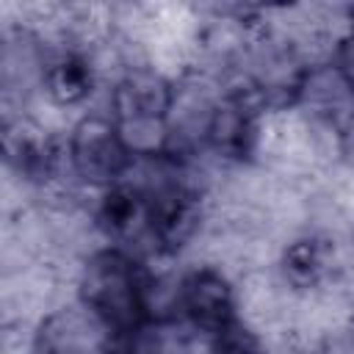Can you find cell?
<instances>
[{
  "mask_svg": "<svg viewBox=\"0 0 354 354\" xmlns=\"http://www.w3.org/2000/svg\"><path fill=\"white\" fill-rule=\"evenodd\" d=\"M80 299L88 313L113 335H127L149 318L147 271L124 252H97L80 277Z\"/></svg>",
  "mask_w": 354,
  "mask_h": 354,
  "instance_id": "6da1fadb",
  "label": "cell"
},
{
  "mask_svg": "<svg viewBox=\"0 0 354 354\" xmlns=\"http://www.w3.org/2000/svg\"><path fill=\"white\" fill-rule=\"evenodd\" d=\"M116 127L133 149H155L163 138V124L171 108V88L163 77L136 72L116 86L113 94Z\"/></svg>",
  "mask_w": 354,
  "mask_h": 354,
  "instance_id": "7a4b0ae2",
  "label": "cell"
},
{
  "mask_svg": "<svg viewBox=\"0 0 354 354\" xmlns=\"http://www.w3.org/2000/svg\"><path fill=\"white\" fill-rule=\"evenodd\" d=\"M72 166L86 183H113L130 163V147L119 127L102 116H86L72 133Z\"/></svg>",
  "mask_w": 354,
  "mask_h": 354,
  "instance_id": "3957f363",
  "label": "cell"
},
{
  "mask_svg": "<svg viewBox=\"0 0 354 354\" xmlns=\"http://www.w3.org/2000/svg\"><path fill=\"white\" fill-rule=\"evenodd\" d=\"M149 216H147V238L160 252L180 249L199 221V207L194 194L180 183H166L155 191H147Z\"/></svg>",
  "mask_w": 354,
  "mask_h": 354,
  "instance_id": "277c9868",
  "label": "cell"
},
{
  "mask_svg": "<svg viewBox=\"0 0 354 354\" xmlns=\"http://www.w3.org/2000/svg\"><path fill=\"white\" fill-rule=\"evenodd\" d=\"M180 307L185 318L202 332H221L230 326L232 318V290L227 279L213 268H199L183 279L180 288Z\"/></svg>",
  "mask_w": 354,
  "mask_h": 354,
  "instance_id": "5b68a950",
  "label": "cell"
},
{
  "mask_svg": "<svg viewBox=\"0 0 354 354\" xmlns=\"http://www.w3.org/2000/svg\"><path fill=\"white\" fill-rule=\"evenodd\" d=\"M207 138L213 149L224 158H232V160L249 158L254 149V138H257L254 105L243 94L224 100L207 122Z\"/></svg>",
  "mask_w": 354,
  "mask_h": 354,
  "instance_id": "8992f818",
  "label": "cell"
},
{
  "mask_svg": "<svg viewBox=\"0 0 354 354\" xmlns=\"http://www.w3.org/2000/svg\"><path fill=\"white\" fill-rule=\"evenodd\" d=\"M149 199L136 185H113L100 205V224L111 238H141L147 235Z\"/></svg>",
  "mask_w": 354,
  "mask_h": 354,
  "instance_id": "52a82bcc",
  "label": "cell"
},
{
  "mask_svg": "<svg viewBox=\"0 0 354 354\" xmlns=\"http://www.w3.org/2000/svg\"><path fill=\"white\" fill-rule=\"evenodd\" d=\"M44 86L58 102H80L91 91V66L80 55H58L44 69Z\"/></svg>",
  "mask_w": 354,
  "mask_h": 354,
  "instance_id": "ba28073f",
  "label": "cell"
},
{
  "mask_svg": "<svg viewBox=\"0 0 354 354\" xmlns=\"http://www.w3.org/2000/svg\"><path fill=\"white\" fill-rule=\"evenodd\" d=\"M91 324L77 315H55L39 332V354H94L91 351Z\"/></svg>",
  "mask_w": 354,
  "mask_h": 354,
  "instance_id": "9c48e42d",
  "label": "cell"
},
{
  "mask_svg": "<svg viewBox=\"0 0 354 354\" xmlns=\"http://www.w3.org/2000/svg\"><path fill=\"white\" fill-rule=\"evenodd\" d=\"M326 271V249L318 241H296L285 252V277L299 285H315Z\"/></svg>",
  "mask_w": 354,
  "mask_h": 354,
  "instance_id": "30bf717a",
  "label": "cell"
},
{
  "mask_svg": "<svg viewBox=\"0 0 354 354\" xmlns=\"http://www.w3.org/2000/svg\"><path fill=\"white\" fill-rule=\"evenodd\" d=\"M8 155L28 177H44L53 166V149L47 141L36 136H11L8 138Z\"/></svg>",
  "mask_w": 354,
  "mask_h": 354,
  "instance_id": "8fae6325",
  "label": "cell"
},
{
  "mask_svg": "<svg viewBox=\"0 0 354 354\" xmlns=\"http://www.w3.org/2000/svg\"><path fill=\"white\" fill-rule=\"evenodd\" d=\"M210 354H263V346L246 326L232 321L230 326H224L221 332L213 335Z\"/></svg>",
  "mask_w": 354,
  "mask_h": 354,
  "instance_id": "7c38bea8",
  "label": "cell"
},
{
  "mask_svg": "<svg viewBox=\"0 0 354 354\" xmlns=\"http://www.w3.org/2000/svg\"><path fill=\"white\" fill-rule=\"evenodd\" d=\"M351 19H354V8H351ZM340 75L348 86H354V33L340 47Z\"/></svg>",
  "mask_w": 354,
  "mask_h": 354,
  "instance_id": "4fadbf2b",
  "label": "cell"
},
{
  "mask_svg": "<svg viewBox=\"0 0 354 354\" xmlns=\"http://www.w3.org/2000/svg\"><path fill=\"white\" fill-rule=\"evenodd\" d=\"M102 354H133V351H130V346H127V343H124L122 337H116V346H111V348H105Z\"/></svg>",
  "mask_w": 354,
  "mask_h": 354,
  "instance_id": "5bb4252c",
  "label": "cell"
}]
</instances>
